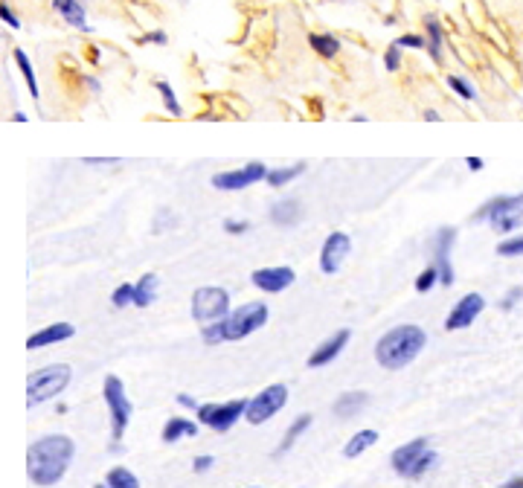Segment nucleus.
<instances>
[{
  "label": "nucleus",
  "mask_w": 523,
  "mask_h": 488,
  "mask_svg": "<svg viewBox=\"0 0 523 488\" xmlns=\"http://www.w3.org/2000/svg\"><path fill=\"white\" fill-rule=\"evenodd\" d=\"M73 454H76V447L67 436H44V439L32 442L29 454H27L29 480L35 485H55L64 477Z\"/></svg>",
  "instance_id": "obj_1"
},
{
  "label": "nucleus",
  "mask_w": 523,
  "mask_h": 488,
  "mask_svg": "<svg viewBox=\"0 0 523 488\" xmlns=\"http://www.w3.org/2000/svg\"><path fill=\"white\" fill-rule=\"evenodd\" d=\"M424 343H428V335H424L419 326H410V323L396 326L378 340L375 358L384 369H401V366L416 361V355L424 349Z\"/></svg>",
  "instance_id": "obj_2"
},
{
  "label": "nucleus",
  "mask_w": 523,
  "mask_h": 488,
  "mask_svg": "<svg viewBox=\"0 0 523 488\" xmlns=\"http://www.w3.org/2000/svg\"><path fill=\"white\" fill-rule=\"evenodd\" d=\"M474 221H489L494 227V232L500 236H509V232L523 227V192L520 195H497V198L486 201Z\"/></svg>",
  "instance_id": "obj_3"
},
{
  "label": "nucleus",
  "mask_w": 523,
  "mask_h": 488,
  "mask_svg": "<svg viewBox=\"0 0 523 488\" xmlns=\"http://www.w3.org/2000/svg\"><path fill=\"white\" fill-rule=\"evenodd\" d=\"M67 384H70V366L53 363V366L38 369V372H32L29 381H27V404H29V407L44 404V401H50L53 396L62 393Z\"/></svg>",
  "instance_id": "obj_4"
},
{
  "label": "nucleus",
  "mask_w": 523,
  "mask_h": 488,
  "mask_svg": "<svg viewBox=\"0 0 523 488\" xmlns=\"http://www.w3.org/2000/svg\"><path fill=\"white\" fill-rule=\"evenodd\" d=\"M230 314V294L218 285H204L192 294V317L201 326L218 323Z\"/></svg>",
  "instance_id": "obj_5"
},
{
  "label": "nucleus",
  "mask_w": 523,
  "mask_h": 488,
  "mask_svg": "<svg viewBox=\"0 0 523 488\" xmlns=\"http://www.w3.org/2000/svg\"><path fill=\"white\" fill-rule=\"evenodd\" d=\"M267 323V305L265 302H247L224 317V340H242L253 335L256 328Z\"/></svg>",
  "instance_id": "obj_6"
},
{
  "label": "nucleus",
  "mask_w": 523,
  "mask_h": 488,
  "mask_svg": "<svg viewBox=\"0 0 523 488\" xmlns=\"http://www.w3.org/2000/svg\"><path fill=\"white\" fill-rule=\"evenodd\" d=\"M102 396H105V404L111 410V433H113V442H120L123 433H125V427H128V419H131V401L125 396L123 381L116 378V375H108Z\"/></svg>",
  "instance_id": "obj_7"
},
{
  "label": "nucleus",
  "mask_w": 523,
  "mask_h": 488,
  "mask_svg": "<svg viewBox=\"0 0 523 488\" xmlns=\"http://www.w3.org/2000/svg\"><path fill=\"white\" fill-rule=\"evenodd\" d=\"M247 404L250 401H244V398L224 401V404H201L198 407V421L207 424V427H212V431L224 433V431H230V427L247 413Z\"/></svg>",
  "instance_id": "obj_8"
},
{
  "label": "nucleus",
  "mask_w": 523,
  "mask_h": 488,
  "mask_svg": "<svg viewBox=\"0 0 523 488\" xmlns=\"http://www.w3.org/2000/svg\"><path fill=\"white\" fill-rule=\"evenodd\" d=\"M267 166L253 160V163H247L242 169H227V172H218V174H212V186L221 189V192H239V189H247V186H253L259 181H267Z\"/></svg>",
  "instance_id": "obj_9"
},
{
  "label": "nucleus",
  "mask_w": 523,
  "mask_h": 488,
  "mask_svg": "<svg viewBox=\"0 0 523 488\" xmlns=\"http://www.w3.org/2000/svg\"><path fill=\"white\" fill-rule=\"evenodd\" d=\"M285 401H288V389H285V384H274V386L262 389V393H259L256 398H250L244 419H247L250 424H262V421H267L274 413H279V410L285 407Z\"/></svg>",
  "instance_id": "obj_10"
},
{
  "label": "nucleus",
  "mask_w": 523,
  "mask_h": 488,
  "mask_svg": "<svg viewBox=\"0 0 523 488\" xmlns=\"http://www.w3.org/2000/svg\"><path fill=\"white\" fill-rule=\"evenodd\" d=\"M454 242H456V230L454 227H439L436 239H433V265L439 270V282L445 288L454 285V265H451Z\"/></svg>",
  "instance_id": "obj_11"
},
{
  "label": "nucleus",
  "mask_w": 523,
  "mask_h": 488,
  "mask_svg": "<svg viewBox=\"0 0 523 488\" xmlns=\"http://www.w3.org/2000/svg\"><path fill=\"white\" fill-rule=\"evenodd\" d=\"M428 451H431L428 439H413V442L396 447L390 462H393V468L401 477H419V465H421V459H424Z\"/></svg>",
  "instance_id": "obj_12"
},
{
  "label": "nucleus",
  "mask_w": 523,
  "mask_h": 488,
  "mask_svg": "<svg viewBox=\"0 0 523 488\" xmlns=\"http://www.w3.org/2000/svg\"><path fill=\"white\" fill-rule=\"evenodd\" d=\"M349 250H352V239L340 230L332 232V236L323 242V250H320V270L323 273H337L343 259L349 256Z\"/></svg>",
  "instance_id": "obj_13"
},
{
  "label": "nucleus",
  "mask_w": 523,
  "mask_h": 488,
  "mask_svg": "<svg viewBox=\"0 0 523 488\" xmlns=\"http://www.w3.org/2000/svg\"><path fill=\"white\" fill-rule=\"evenodd\" d=\"M297 279V273L291 270L288 265H279V267H259L253 270V277H250V282H253L259 291H265V294H279V291L291 288Z\"/></svg>",
  "instance_id": "obj_14"
},
{
  "label": "nucleus",
  "mask_w": 523,
  "mask_h": 488,
  "mask_svg": "<svg viewBox=\"0 0 523 488\" xmlns=\"http://www.w3.org/2000/svg\"><path fill=\"white\" fill-rule=\"evenodd\" d=\"M482 308H486V300H482L480 294H465V297L451 308L448 320H445V328H448V331L468 328V326L482 314Z\"/></svg>",
  "instance_id": "obj_15"
},
{
  "label": "nucleus",
  "mask_w": 523,
  "mask_h": 488,
  "mask_svg": "<svg viewBox=\"0 0 523 488\" xmlns=\"http://www.w3.org/2000/svg\"><path fill=\"white\" fill-rule=\"evenodd\" d=\"M53 9L62 15V21L79 32H90L88 24V0H53Z\"/></svg>",
  "instance_id": "obj_16"
},
{
  "label": "nucleus",
  "mask_w": 523,
  "mask_h": 488,
  "mask_svg": "<svg viewBox=\"0 0 523 488\" xmlns=\"http://www.w3.org/2000/svg\"><path fill=\"white\" fill-rule=\"evenodd\" d=\"M349 343V328H340L335 331L328 340H323L317 349H314V355L308 358V366H326V363H332L340 352H343V346Z\"/></svg>",
  "instance_id": "obj_17"
},
{
  "label": "nucleus",
  "mask_w": 523,
  "mask_h": 488,
  "mask_svg": "<svg viewBox=\"0 0 523 488\" xmlns=\"http://www.w3.org/2000/svg\"><path fill=\"white\" fill-rule=\"evenodd\" d=\"M270 221L277 227H297L302 221V204L297 198H279L270 204Z\"/></svg>",
  "instance_id": "obj_18"
},
{
  "label": "nucleus",
  "mask_w": 523,
  "mask_h": 488,
  "mask_svg": "<svg viewBox=\"0 0 523 488\" xmlns=\"http://www.w3.org/2000/svg\"><path fill=\"white\" fill-rule=\"evenodd\" d=\"M73 337V326L70 323H53L41 331H35V335L27 340V349H41V346H53V343H62V340H70Z\"/></svg>",
  "instance_id": "obj_19"
},
{
  "label": "nucleus",
  "mask_w": 523,
  "mask_h": 488,
  "mask_svg": "<svg viewBox=\"0 0 523 488\" xmlns=\"http://www.w3.org/2000/svg\"><path fill=\"white\" fill-rule=\"evenodd\" d=\"M424 38H428V53L436 64H442V47H445V29L439 24V18L436 15H424Z\"/></svg>",
  "instance_id": "obj_20"
},
{
  "label": "nucleus",
  "mask_w": 523,
  "mask_h": 488,
  "mask_svg": "<svg viewBox=\"0 0 523 488\" xmlns=\"http://www.w3.org/2000/svg\"><path fill=\"white\" fill-rule=\"evenodd\" d=\"M308 44L320 58H335L340 53V38L332 32H312L308 35Z\"/></svg>",
  "instance_id": "obj_21"
},
{
  "label": "nucleus",
  "mask_w": 523,
  "mask_h": 488,
  "mask_svg": "<svg viewBox=\"0 0 523 488\" xmlns=\"http://www.w3.org/2000/svg\"><path fill=\"white\" fill-rule=\"evenodd\" d=\"M158 297V277L154 273H143L140 282L134 285V305L137 308H148Z\"/></svg>",
  "instance_id": "obj_22"
},
{
  "label": "nucleus",
  "mask_w": 523,
  "mask_h": 488,
  "mask_svg": "<svg viewBox=\"0 0 523 488\" xmlns=\"http://www.w3.org/2000/svg\"><path fill=\"white\" fill-rule=\"evenodd\" d=\"M363 407H366V393H343L335 401V416L337 419H352Z\"/></svg>",
  "instance_id": "obj_23"
},
{
  "label": "nucleus",
  "mask_w": 523,
  "mask_h": 488,
  "mask_svg": "<svg viewBox=\"0 0 523 488\" xmlns=\"http://www.w3.org/2000/svg\"><path fill=\"white\" fill-rule=\"evenodd\" d=\"M12 58H15V64H18V70H21V76H24V82H27V88H29V96H32V99H38V96H41V90H38V79H35V67H32V62H29V55H27L24 50H15V53H12Z\"/></svg>",
  "instance_id": "obj_24"
},
{
  "label": "nucleus",
  "mask_w": 523,
  "mask_h": 488,
  "mask_svg": "<svg viewBox=\"0 0 523 488\" xmlns=\"http://www.w3.org/2000/svg\"><path fill=\"white\" fill-rule=\"evenodd\" d=\"M198 433V424L189 421V419H169L163 427V442H178L181 436H195Z\"/></svg>",
  "instance_id": "obj_25"
},
{
  "label": "nucleus",
  "mask_w": 523,
  "mask_h": 488,
  "mask_svg": "<svg viewBox=\"0 0 523 488\" xmlns=\"http://www.w3.org/2000/svg\"><path fill=\"white\" fill-rule=\"evenodd\" d=\"M375 442H378V433H375V431H361V433H355L352 439L346 442L343 454H346L349 459H352V456H361V454L366 451V447H372Z\"/></svg>",
  "instance_id": "obj_26"
},
{
  "label": "nucleus",
  "mask_w": 523,
  "mask_h": 488,
  "mask_svg": "<svg viewBox=\"0 0 523 488\" xmlns=\"http://www.w3.org/2000/svg\"><path fill=\"white\" fill-rule=\"evenodd\" d=\"M305 172V163H294V166H288V169H270L267 172V183L279 189V186H288L294 178H300V174Z\"/></svg>",
  "instance_id": "obj_27"
},
{
  "label": "nucleus",
  "mask_w": 523,
  "mask_h": 488,
  "mask_svg": "<svg viewBox=\"0 0 523 488\" xmlns=\"http://www.w3.org/2000/svg\"><path fill=\"white\" fill-rule=\"evenodd\" d=\"M445 82H448V88L459 96V99H465V102H474L477 99V90H474V85L468 82V79H462V76H454V73H448L445 76Z\"/></svg>",
  "instance_id": "obj_28"
},
{
  "label": "nucleus",
  "mask_w": 523,
  "mask_h": 488,
  "mask_svg": "<svg viewBox=\"0 0 523 488\" xmlns=\"http://www.w3.org/2000/svg\"><path fill=\"white\" fill-rule=\"evenodd\" d=\"M308 424H312V416H300V419H297L294 424H291V427H288V433H285V439H282V445H279V451H277V454H285V451H288V447H291V445H294V442H297V439H300V436H302V433L308 431Z\"/></svg>",
  "instance_id": "obj_29"
},
{
  "label": "nucleus",
  "mask_w": 523,
  "mask_h": 488,
  "mask_svg": "<svg viewBox=\"0 0 523 488\" xmlns=\"http://www.w3.org/2000/svg\"><path fill=\"white\" fill-rule=\"evenodd\" d=\"M154 88H158V93L163 96V105H166V111H169L172 116H181V113H183V108H181V102H178V96H174V88H172L169 82L158 79V82H154Z\"/></svg>",
  "instance_id": "obj_30"
},
{
  "label": "nucleus",
  "mask_w": 523,
  "mask_h": 488,
  "mask_svg": "<svg viewBox=\"0 0 523 488\" xmlns=\"http://www.w3.org/2000/svg\"><path fill=\"white\" fill-rule=\"evenodd\" d=\"M108 485L111 488H140L137 477H134L128 468H111V471H108Z\"/></svg>",
  "instance_id": "obj_31"
},
{
  "label": "nucleus",
  "mask_w": 523,
  "mask_h": 488,
  "mask_svg": "<svg viewBox=\"0 0 523 488\" xmlns=\"http://www.w3.org/2000/svg\"><path fill=\"white\" fill-rule=\"evenodd\" d=\"M436 282H439V270H436V265H428V267H424L419 277H416V291H419V294H428V291H431Z\"/></svg>",
  "instance_id": "obj_32"
},
{
  "label": "nucleus",
  "mask_w": 523,
  "mask_h": 488,
  "mask_svg": "<svg viewBox=\"0 0 523 488\" xmlns=\"http://www.w3.org/2000/svg\"><path fill=\"white\" fill-rule=\"evenodd\" d=\"M396 44L401 50H428V38L424 35H416V32H407L401 38H396Z\"/></svg>",
  "instance_id": "obj_33"
},
{
  "label": "nucleus",
  "mask_w": 523,
  "mask_h": 488,
  "mask_svg": "<svg viewBox=\"0 0 523 488\" xmlns=\"http://www.w3.org/2000/svg\"><path fill=\"white\" fill-rule=\"evenodd\" d=\"M497 253H500V256H523V236L503 239V242L497 244Z\"/></svg>",
  "instance_id": "obj_34"
},
{
  "label": "nucleus",
  "mask_w": 523,
  "mask_h": 488,
  "mask_svg": "<svg viewBox=\"0 0 523 488\" xmlns=\"http://www.w3.org/2000/svg\"><path fill=\"white\" fill-rule=\"evenodd\" d=\"M111 302H113V308H125V305H131L134 302V285H120L111 294Z\"/></svg>",
  "instance_id": "obj_35"
},
{
  "label": "nucleus",
  "mask_w": 523,
  "mask_h": 488,
  "mask_svg": "<svg viewBox=\"0 0 523 488\" xmlns=\"http://www.w3.org/2000/svg\"><path fill=\"white\" fill-rule=\"evenodd\" d=\"M384 67L390 70V73L401 70V47H398V44H390V47H386V53H384Z\"/></svg>",
  "instance_id": "obj_36"
},
{
  "label": "nucleus",
  "mask_w": 523,
  "mask_h": 488,
  "mask_svg": "<svg viewBox=\"0 0 523 488\" xmlns=\"http://www.w3.org/2000/svg\"><path fill=\"white\" fill-rule=\"evenodd\" d=\"M0 21H4L9 29H21V21H18V15L12 12L9 4H0Z\"/></svg>",
  "instance_id": "obj_37"
},
{
  "label": "nucleus",
  "mask_w": 523,
  "mask_h": 488,
  "mask_svg": "<svg viewBox=\"0 0 523 488\" xmlns=\"http://www.w3.org/2000/svg\"><path fill=\"white\" fill-rule=\"evenodd\" d=\"M140 44H169V35L163 32V29H151V32H146V35H140Z\"/></svg>",
  "instance_id": "obj_38"
},
{
  "label": "nucleus",
  "mask_w": 523,
  "mask_h": 488,
  "mask_svg": "<svg viewBox=\"0 0 523 488\" xmlns=\"http://www.w3.org/2000/svg\"><path fill=\"white\" fill-rule=\"evenodd\" d=\"M520 300H523V288H517V285H515V288L509 291V294H506V297H503L500 308H503V311H509V308H512L515 302H520Z\"/></svg>",
  "instance_id": "obj_39"
},
{
  "label": "nucleus",
  "mask_w": 523,
  "mask_h": 488,
  "mask_svg": "<svg viewBox=\"0 0 523 488\" xmlns=\"http://www.w3.org/2000/svg\"><path fill=\"white\" fill-rule=\"evenodd\" d=\"M247 227H250V221H232V218L224 221V232H230V236H236V232H244Z\"/></svg>",
  "instance_id": "obj_40"
},
{
  "label": "nucleus",
  "mask_w": 523,
  "mask_h": 488,
  "mask_svg": "<svg viewBox=\"0 0 523 488\" xmlns=\"http://www.w3.org/2000/svg\"><path fill=\"white\" fill-rule=\"evenodd\" d=\"M212 462H216L212 456H198V459H195V471H198V474L209 471V468H212Z\"/></svg>",
  "instance_id": "obj_41"
},
{
  "label": "nucleus",
  "mask_w": 523,
  "mask_h": 488,
  "mask_svg": "<svg viewBox=\"0 0 523 488\" xmlns=\"http://www.w3.org/2000/svg\"><path fill=\"white\" fill-rule=\"evenodd\" d=\"M88 166H108V163H120V158H85Z\"/></svg>",
  "instance_id": "obj_42"
},
{
  "label": "nucleus",
  "mask_w": 523,
  "mask_h": 488,
  "mask_svg": "<svg viewBox=\"0 0 523 488\" xmlns=\"http://www.w3.org/2000/svg\"><path fill=\"white\" fill-rule=\"evenodd\" d=\"M178 404H181V407H189V410H198V407H201L195 398H192V396H183V393L178 396Z\"/></svg>",
  "instance_id": "obj_43"
},
{
  "label": "nucleus",
  "mask_w": 523,
  "mask_h": 488,
  "mask_svg": "<svg viewBox=\"0 0 523 488\" xmlns=\"http://www.w3.org/2000/svg\"><path fill=\"white\" fill-rule=\"evenodd\" d=\"M465 166H468L471 172H480L482 169V158H468V160H465Z\"/></svg>",
  "instance_id": "obj_44"
},
{
  "label": "nucleus",
  "mask_w": 523,
  "mask_h": 488,
  "mask_svg": "<svg viewBox=\"0 0 523 488\" xmlns=\"http://www.w3.org/2000/svg\"><path fill=\"white\" fill-rule=\"evenodd\" d=\"M500 488H523V477H512L509 482H503Z\"/></svg>",
  "instance_id": "obj_45"
},
{
  "label": "nucleus",
  "mask_w": 523,
  "mask_h": 488,
  "mask_svg": "<svg viewBox=\"0 0 523 488\" xmlns=\"http://www.w3.org/2000/svg\"><path fill=\"white\" fill-rule=\"evenodd\" d=\"M85 82H88V88H90L93 93H99V90H102V85H99V82H96V79H93V76H85Z\"/></svg>",
  "instance_id": "obj_46"
},
{
  "label": "nucleus",
  "mask_w": 523,
  "mask_h": 488,
  "mask_svg": "<svg viewBox=\"0 0 523 488\" xmlns=\"http://www.w3.org/2000/svg\"><path fill=\"white\" fill-rule=\"evenodd\" d=\"M424 120H428V123H439V113L436 111H424Z\"/></svg>",
  "instance_id": "obj_47"
},
{
  "label": "nucleus",
  "mask_w": 523,
  "mask_h": 488,
  "mask_svg": "<svg viewBox=\"0 0 523 488\" xmlns=\"http://www.w3.org/2000/svg\"><path fill=\"white\" fill-rule=\"evenodd\" d=\"M12 120H15V123H27V113H21V111H15V113H12Z\"/></svg>",
  "instance_id": "obj_48"
},
{
  "label": "nucleus",
  "mask_w": 523,
  "mask_h": 488,
  "mask_svg": "<svg viewBox=\"0 0 523 488\" xmlns=\"http://www.w3.org/2000/svg\"><path fill=\"white\" fill-rule=\"evenodd\" d=\"M96 488H111V485H108V482H105V485H96Z\"/></svg>",
  "instance_id": "obj_49"
}]
</instances>
